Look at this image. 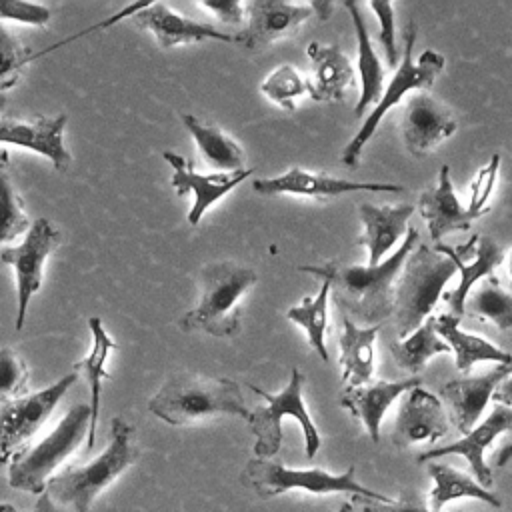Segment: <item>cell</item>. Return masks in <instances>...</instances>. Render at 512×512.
<instances>
[{"mask_svg":"<svg viewBox=\"0 0 512 512\" xmlns=\"http://www.w3.org/2000/svg\"><path fill=\"white\" fill-rule=\"evenodd\" d=\"M418 244V230L408 228L402 244L384 258L378 266L368 264H340L328 262L322 266H298L302 272L314 276H328L332 280V292L338 306L346 316L364 322L366 326L382 324L394 310V280L400 274L408 254Z\"/></svg>","mask_w":512,"mask_h":512,"instance_id":"obj_1","label":"cell"},{"mask_svg":"<svg viewBox=\"0 0 512 512\" xmlns=\"http://www.w3.org/2000/svg\"><path fill=\"white\" fill-rule=\"evenodd\" d=\"M148 410L172 426H188L218 414L248 420L240 384L230 378H206L190 372L174 374L148 400Z\"/></svg>","mask_w":512,"mask_h":512,"instance_id":"obj_2","label":"cell"},{"mask_svg":"<svg viewBox=\"0 0 512 512\" xmlns=\"http://www.w3.org/2000/svg\"><path fill=\"white\" fill-rule=\"evenodd\" d=\"M132 432L134 428L116 416L102 454L84 466H70L54 474L44 492L56 504H70L76 512H88L94 498L136 462L138 448L132 444Z\"/></svg>","mask_w":512,"mask_h":512,"instance_id":"obj_3","label":"cell"},{"mask_svg":"<svg viewBox=\"0 0 512 512\" xmlns=\"http://www.w3.org/2000/svg\"><path fill=\"white\" fill-rule=\"evenodd\" d=\"M256 272L236 262H214L200 272V302L186 312L178 326L184 332L202 330L226 338L240 330V300L254 286Z\"/></svg>","mask_w":512,"mask_h":512,"instance_id":"obj_4","label":"cell"},{"mask_svg":"<svg viewBox=\"0 0 512 512\" xmlns=\"http://www.w3.org/2000/svg\"><path fill=\"white\" fill-rule=\"evenodd\" d=\"M454 272L456 264L452 258L426 244H416L394 288L392 316L398 336L406 338L430 316Z\"/></svg>","mask_w":512,"mask_h":512,"instance_id":"obj_5","label":"cell"},{"mask_svg":"<svg viewBox=\"0 0 512 512\" xmlns=\"http://www.w3.org/2000/svg\"><path fill=\"white\" fill-rule=\"evenodd\" d=\"M90 404L72 406L40 442L22 448L10 460L8 484L14 490L42 494L54 470L82 444L88 434Z\"/></svg>","mask_w":512,"mask_h":512,"instance_id":"obj_6","label":"cell"},{"mask_svg":"<svg viewBox=\"0 0 512 512\" xmlns=\"http://www.w3.org/2000/svg\"><path fill=\"white\" fill-rule=\"evenodd\" d=\"M416 22H408L404 28V50H402V62L398 64L388 88L382 92L380 100L376 102L374 110L366 116V120L362 122L360 130L356 132V136L346 144L344 152H342V162L350 168H356L360 162V154L364 144L374 136L378 124L382 122L384 114L396 106L404 94H408L410 90H418V92H426L428 88H432L436 76L442 72L444 68V56L434 52V50H424L420 54V58L414 62L412 58V50H414V42H416Z\"/></svg>","mask_w":512,"mask_h":512,"instance_id":"obj_7","label":"cell"},{"mask_svg":"<svg viewBox=\"0 0 512 512\" xmlns=\"http://www.w3.org/2000/svg\"><path fill=\"white\" fill-rule=\"evenodd\" d=\"M302 386H304V376L296 368H292L290 382L278 394H270L254 384H248V388L252 392H256L258 396H262L266 400L264 406L250 410V416L246 420L256 438V442H254L256 458L268 460L280 450L284 416H292L300 422L302 434H304L306 456L308 458L316 456V452L320 448V434H318V428L312 422V416L308 414L306 404L302 400Z\"/></svg>","mask_w":512,"mask_h":512,"instance_id":"obj_8","label":"cell"},{"mask_svg":"<svg viewBox=\"0 0 512 512\" xmlns=\"http://www.w3.org/2000/svg\"><path fill=\"white\" fill-rule=\"evenodd\" d=\"M244 484H250L262 498H272L278 494H284L288 490H306L312 494H354L366 500H378V502H390V496L378 494L366 486H362L356 480V468L348 466L342 474H330L322 468H288L280 462L264 460V458H252L248 460L244 472H242Z\"/></svg>","mask_w":512,"mask_h":512,"instance_id":"obj_9","label":"cell"},{"mask_svg":"<svg viewBox=\"0 0 512 512\" xmlns=\"http://www.w3.org/2000/svg\"><path fill=\"white\" fill-rule=\"evenodd\" d=\"M76 380L78 374L70 372L44 390L4 402L0 406V466L28 446L32 436L50 418L56 404L70 390V386L76 384Z\"/></svg>","mask_w":512,"mask_h":512,"instance_id":"obj_10","label":"cell"},{"mask_svg":"<svg viewBox=\"0 0 512 512\" xmlns=\"http://www.w3.org/2000/svg\"><path fill=\"white\" fill-rule=\"evenodd\" d=\"M62 234L46 218H36L22 244L0 250V260L10 264L16 274L18 310H16V330L24 328L26 310L32 296L42 286V268L46 258L60 246Z\"/></svg>","mask_w":512,"mask_h":512,"instance_id":"obj_11","label":"cell"},{"mask_svg":"<svg viewBox=\"0 0 512 512\" xmlns=\"http://www.w3.org/2000/svg\"><path fill=\"white\" fill-rule=\"evenodd\" d=\"M252 188L264 196L294 194L308 198H336L350 192H402L404 186L388 182H352L330 174L308 172L304 168H290L274 178H260L252 182Z\"/></svg>","mask_w":512,"mask_h":512,"instance_id":"obj_12","label":"cell"},{"mask_svg":"<svg viewBox=\"0 0 512 512\" xmlns=\"http://www.w3.org/2000/svg\"><path fill=\"white\" fill-rule=\"evenodd\" d=\"M402 138L408 152L416 158L426 156L442 140L450 138L458 122L452 112L428 92H416L402 108Z\"/></svg>","mask_w":512,"mask_h":512,"instance_id":"obj_13","label":"cell"},{"mask_svg":"<svg viewBox=\"0 0 512 512\" xmlns=\"http://www.w3.org/2000/svg\"><path fill=\"white\" fill-rule=\"evenodd\" d=\"M68 122L66 114L54 118L34 114L30 118L4 116L0 118V144H14L46 156L58 172H66L70 166V152L64 146L62 134Z\"/></svg>","mask_w":512,"mask_h":512,"instance_id":"obj_14","label":"cell"},{"mask_svg":"<svg viewBox=\"0 0 512 512\" xmlns=\"http://www.w3.org/2000/svg\"><path fill=\"white\" fill-rule=\"evenodd\" d=\"M448 428V416L440 398L418 384L410 388L400 402L392 442L398 448H406L414 442H436L448 434Z\"/></svg>","mask_w":512,"mask_h":512,"instance_id":"obj_15","label":"cell"},{"mask_svg":"<svg viewBox=\"0 0 512 512\" xmlns=\"http://www.w3.org/2000/svg\"><path fill=\"white\" fill-rule=\"evenodd\" d=\"M162 156L174 168L172 188L176 190V194L178 196H182L186 192L194 194V204L188 212V222L192 226H196L202 220L204 212L214 202L224 198L232 188H236L240 182H244L254 172V168H248V170L244 168V170H238V172L198 174L194 170V164L188 158H184L176 152H168V150Z\"/></svg>","mask_w":512,"mask_h":512,"instance_id":"obj_16","label":"cell"},{"mask_svg":"<svg viewBox=\"0 0 512 512\" xmlns=\"http://www.w3.org/2000/svg\"><path fill=\"white\" fill-rule=\"evenodd\" d=\"M248 14V26L238 34V42L248 50H260L268 44L292 34L310 16H314L312 4H292L278 0H254L244 4Z\"/></svg>","mask_w":512,"mask_h":512,"instance_id":"obj_17","label":"cell"},{"mask_svg":"<svg viewBox=\"0 0 512 512\" xmlns=\"http://www.w3.org/2000/svg\"><path fill=\"white\" fill-rule=\"evenodd\" d=\"M508 430H512V408L496 402L492 412L480 424H476L468 434H464L454 444L422 452L418 456V462H430V460L446 456V454H460L468 460V466H470L472 474L476 476V482L480 486L488 488V486H492V472L484 460V452L496 440V436H500Z\"/></svg>","mask_w":512,"mask_h":512,"instance_id":"obj_18","label":"cell"},{"mask_svg":"<svg viewBox=\"0 0 512 512\" xmlns=\"http://www.w3.org/2000/svg\"><path fill=\"white\" fill-rule=\"evenodd\" d=\"M510 374L512 366L498 364L496 368L484 374L454 378L442 386L440 398L448 404L452 424L456 426L458 432L468 434L476 426L488 400L492 398V392Z\"/></svg>","mask_w":512,"mask_h":512,"instance_id":"obj_19","label":"cell"},{"mask_svg":"<svg viewBox=\"0 0 512 512\" xmlns=\"http://www.w3.org/2000/svg\"><path fill=\"white\" fill-rule=\"evenodd\" d=\"M132 22L138 28L152 32L160 48H172L178 44L202 42V40L238 42V36L222 32L216 26L186 18L162 2L142 4V8L132 14Z\"/></svg>","mask_w":512,"mask_h":512,"instance_id":"obj_20","label":"cell"},{"mask_svg":"<svg viewBox=\"0 0 512 512\" xmlns=\"http://www.w3.org/2000/svg\"><path fill=\"white\" fill-rule=\"evenodd\" d=\"M418 208L422 218L428 222V232L434 242H438L442 236L450 232L470 230L472 220L488 214V212H472L460 204L452 186L450 166L446 164L438 172V184L420 194Z\"/></svg>","mask_w":512,"mask_h":512,"instance_id":"obj_21","label":"cell"},{"mask_svg":"<svg viewBox=\"0 0 512 512\" xmlns=\"http://www.w3.org/2000/svg\"><path fill=\"white\" fill-rule=\"evenodd\" d=\"M420 378L412 376L406 380H396V382H368L362 386H346L340 394V404L354 416L358 418L370 436L374 444L380 442V422L386 414V410L392 406L396 398L406 394L410 388L418 386Z\"/></svg>","mask_w":512,"mask_h":512,"instance_id":"obj_22","label":"cell"},{"mask_svg":"<svg viewBox=\"0 0 512 512\" xmlns=\"http://www.w3.org/2000/svg\"><path fill=\"white\" fill-rule=\"evenodd\" d=\"M358 214L364 224V234L356 240V244L368 248V266H378L384 262V256L398 244V240L406 236V222L414 214V206H374L364 202L358 206Z\"/></svg>","mask_w":512,"mask_h":512,"instance_id":"obj_23","label":"cell"},{"mask_svg":"<svg viewBox=\"0 0 512 512\" xmlns=\"http://www.w3.org/2000/svg\"><path fill=\"white\" fill-rule=\"evenodd\" d=\"M434 250H438L440 254L452 258V262L456 264V270L460 272V282L458 286L452 290V292H446L442 294V298L446 300V304L452 308L450 314L454 316H462L464 314V304H466V298L468 294L472 292V286H476L480 280L492 276L494 268L502 262L504 254H502V248L496 244L494 238L490 236H478V242H476V250H474V260L472 262H466L462 260L456 250L452 246H446V244H440L436 242Z\"/></svg>","mask_w":512,"mask_h":512,"instance_id":"obj_24","label":"cell"},{"mask_svg":"<svg viewBox=\"0 0 512 512\" xmlns=\"http://www.w3.org/2000/svg\"><path fill=\"white\" fill-rule=\"evenodd\" d=\"M308 58L312 60L314 82H310V98L316 102H336L342 100L346 90L354 84V68L348 56L336 46H322L310 42Z\"/></svg>","mask_w":512,"mask_h":512,"instance_id":"obj_25","label":"cell"},{"mask_svg":"<svg viewBox=\"0 0 512 512\" xmlns=\"http://www.w3.org/2000/svg\"><path fill=\"white\" fill-rule=\"evenodd\" d=\"M380 332L376 326H356L352 318L342 316V332L338 338L340 344V366L342 382L348 386L368 384L374 372V342Z\"/></svg>","mask_w":512,"mask_h":512,"instance_id":"obj_26","label":"cell"},{"mask_svg":"<svg viewBox=\"0 0 512 512\" xmlns=\"http://www.w3.org/2000/svg\"><path fill=\"white\" fill-rule=\"evenodd\" d=\"M88 328L92 334V348L86 358L74 364V370L84 374L90 388V424L86 434V450H92L96 442V422L100 416V394H102L100 382L110 378V372L106 370V360H108V354L116 348V342L108 336L100 318L96 316L88 318Z\"/></svg>","mask_w":512,"mask_h":512,"instance_id":"obj_27","label":"cell"},{"mask_svg":"<svg viewBox=\"0 0 512 512\" xmlns=\"http://www.w3.org/2000/svg\"><path fill=\"white\" fill-rule=\"evenodd\" d=\"M436 332L450 346L456 358V368L466 374L476 362H498L512 366V354L490 344L482 336L460 330V318L454 314L436 316Z\"/></svg>","mask_w":512,"mask_h":512,"instance_id":"obj_28","label":"cell"},{"mask_svg":"<svg viewBox=\"0 0 512 512\" xmlns=\"http://www.w3.org/2000/svg\"><path fill=\"white\" fill-rule=\"evenodd\" d=\"M344 8L350 12L354 32H356V48H358V72H360V98L354 106V114L360 116L372 102H378L382 96V80L384 70L372 48V40L360 12V6L352 0L344 2Z\"/></svg>","mask_w":512,"mask_h":512,"instance_id":"obj_29","label":"cell"},{"mask_svg":"<svg viewBox=\"0 0 512 512\" xmlns=\"http://www.w3.org/2000/svg\"><path fill=\"white\" fill-rule=\"evenodd\" d=\"M182 124L192 134L206 164L218 172L244 170V150L218 126L206 124L192 114H180Z\"/></svg>","mask_w":512,"mask_h":512,"instance_id":"obj_30","label":"cell"},{"mask_svg":"<svg viewBox=\"0 0 512 512\" xmlns=\"http://www.w3.org/2000/svg\"><path fill=\"white\" fill-rule=\"evenodd\" d=\"M428 474L434 480V488L430 490V510L440 512L450 500L456 498H474L480 502H486L494 508L502 506V500L492 494L488 488L480 486L472 476L448 466V464H430Z\"/></svg>","mask_w":512,"mask_h":512,"instance_id":"obj_31","label":"cell"},{"mask_svg":"<svg viewBox=\"0 0 512 512\" xmlns=\"http://www.w3.org/2000/svg\"><path fill=\"white\" fill-rule=\"evenodd\" d=\"M396 364L408 372H420L436 354L452 352L436 332V316H428L410 336L390 342Z\"/></svg>","mask_w":512,"mask_h":512,"instance_id":"obj_32","label":"cell"},{"mask_svg":"<svg viewBox=\"0 0 512 512\" xmlns=\"http://www.w3.org/2000/svg\"><path fill=\"white\" fill-rule=\"evenodd\" d=\"M322 286L316 296H306L298 306H292L286 312V318L306 330L308 344L318 356L326 362V326H328V296L332 292V280L328 276H320Z\"/></svg>","mask_w":512,"mask_h":512,"instance_id":"obj_33","label":"cell"},{"mask_svg":"<svg viewBox=\"0 0 512 512\" xmlns=\"http://www.w3.org/2000/svg\"><path fill=\"white\" fill-rule=\"evenodd\" d=\"M464 312L480 320L492 322L498 330L512 328V294L506 292L492 274L480 280L474 292L468 294Z\"/></svg>","mask_w":512,"mask_h":512,"instance_id":"obj_34","label":"cell"},{"mask_svg":"<svg viewBox=\"0 0 512 512\" xmlns=\"http://www.w3.org/2000/svg\"><path fill=\"white\" fill-rule=\"evenodd\" d=\"M30 218L24 212V200L14 188L10 176L0 170V244L28 232Z\"/></svg>","mask_w":512,"mask_h":512,"instance_id":"obj_35","label":"cell"},{"mask_svg":"<svg viewBox=\"0 0 512 512\" xmlns=\"http://www.w3.org/2000/svg\"><path fill=\"white\" fill-rule=\"evenodd\" d=\"M260 90L274 104L286 108L288 112H294V100L302 94L310 96V82L302 78L294 66L284 64L262 82Z\"/></svg>","mask_w":512,"mask_h":512,"instance_id":"obj_36","label":"cell"},{"mask_svg":"<svg viewBox=\"0 0 512 512\" xmlns=\"http://www.w3.org/2000/svg\"><path fill=\"white\" fill-rule=\"evenodd\" d=\"M30 60H32V54L20 42V38L0 24V94L18 84V80L22 78L24 66Z\"/></svg>","mask_w":512,"mask_h":512,"instance_id":"obj_37","label":"cell"},{"mask_svg":"<svg viewBox=\"0 0 512 512\" xmlns=\"http://www.w3.org/2000/svg\"><path fill=\"white\" fill-rule=\"evenodd\" d=\"M28 376L30 372L24 358L8 346L0 348V402L2 404L16 400L26 390Z\"/></svg>","mask_w":512,"mask_h":512,"instance_id":"obj_38","label":"cell"},{"mask_svg":"<svg viewBox=\"0 0 512 512\" xmlns=\"http://www.w3.org/2000/svg\"><path fill=\"white\" fill-rule=\"evenodd\" d=\"M498 168H500V156L494 154L490 158V162L478 170L474 182L470 184L472 198H470L468 210H472V212H488L490 210L488 208V198H490V194L494 190Z\"/></svg>","mask_w":512,"mask_h":512,"instance_id":"obj_39","label":"cell"},{"mask_svg":"<svg viewBox=\"0 0 512 512\" xmlns=\"http://www.w3.org/2000/svg\"><path fill=\"white\" fill-rule=\"evenodd\" d=\"M360 504V512H434L428 508L424 496L416 490H404L398 500L390 502H378V500H366L356 496Z\"/></svg>","mask_w":512,"mask_h":512,"instance_id":"obj_40","label":"cell"},{"mask_svg":"<svg viewBox=\"0 0 512 512\" xmlns=\"http://www.w3.org/2000/svg\"><path fill=\"white\" fill-rule=\"evenodd\" d=\"M378 22H380V44L390 68L398 66V48H396V24H394V4L390 2H370Z\"/></svg>","mask_w":512,"mask_h":512,"instance_id":"obj_41","label":"cell"},{"mask_svg":"<svg viewBox=\"0 0 512 512\" xmlns=\"http://www.w3.org/2000/svg\"><path fill=\"white\" fill-rule=\"evenodd\" d=\"M0 20H16L24 24L44 26L50 20V8L18 0H0Z\"/></svg>","mask_w":512,"mask_h":512,"instance_id":"obj_42","label":"cell"},{"mask_svg":"<svg viewBox=\"0 0 512 512\" xmlns=\"http://www.w3.org/2000/svg\"><path fill=\"white\" fill-rule=\"evenodd\" d=\"M200 6L210 10L224 24H240L246 14V6L238 0H202Z\"/></svg>","mask_w":512,"mask_h":512,"instance_id":"obj_43","label":"cell"},{"mask_svg":"<svg viewBox=\"0 0 512 512\" xmlns=\"http://www.w3.org/2000/svg\"><path fill=\"white\" fill-rule=\"evenodd\" d=\"M492 400L498 404H504L508 408H512V374L508 378H504L496 390L492 392Z\"/></svg>","mask_w":512,"mask_h":512,"instance_id":"obj_44","label":"cell"},{"mask_svg":"<svg viewBox=\"0 0 512 512\" xmlns=\"http://www.w3.org/2000/svg\"><path fill=\"white\" fill-rule=\"evenodd\" d=\"M32 512H62V510L58 508V504H56L46 492H42V494L38 496V500H36Z\"/></svg>","mask_w":512,"mask_h":512,"instance_id":"obj_45","label":"cell"},{"mask_svg":"<svg viewBox=\"0 0 512 512\" xmlns=\"http://www.w3.org/2000/svg\"><path fill=\"white\" fill-rule=\"evenodd\" d=\"M312 8L320 20H326L332 12V2H312Z\"/></svg>","mask_w":512,"mask_h":512,"instance_id":"obj_46","label":"cell"},{"mask_svg":"<svg viewBox=\"0 0 512 512\" xmlns=\"http://www.w3.org/2000/svg\"><path fill=\"white\" fill-rule=\"evenodd\" d=\"M8 152L4 148H0V170H4L8 166Z\"/></svg>","mask_w":512,"mask_h":512,"instance_id":"obj_47","label":"cell"},{"mask_svg":"<svg viewBox=\"0 0 512 512\" xmlns=\"http://www.w3.org/2000/svg\"><path fill=\"white\" fill-rule=\"evenodd\" d=\"M0 512H18V510H16L12 504H8V502H2V504H0Z\"/></svg>","mask_w":512,"mask_h":512,"instance_id":"obj_48","label":"cell"},{"mask_svg":"<svg viewBox=\"0 0 512 512\" xmlns=\"http://www.w3.org/2000/svg\"><path fill=\"white\" fill-rule=\"evenodd\" d=\"M338 512H354V506L350 502H344V504H340Z\"/></svg>","mask_w":512,"mask_h":512,"instance_id":"obj_49","label":"cell"},{"mask_svg":"<svg viewBox=\"0 0 512 512\" xmlns=\"http://www.w3.org/2000/svg\"><path fill=\"white\" fill-rule=\"evenodd\" d=\"M508 272H510V276H512V250H510V254H508Z\"/></svg>","mask_w":512,"mask_h":512,"instance_id":"obj_50","label":"cell"},{"mask_svg":"<svg viewBox=\"0 0 512 512\" xmlns=\"http://www.w3.org/2000/svg\"><path fill=\"white\" fill-rule=\"evenodd\" d=\"M4 104H6V98H4V96H2V94H0V108H2V106H4Z\"/></svg>","mask_w":512,"mask_h":512,"instance_id":"obj_51","label":"cell"}]
</instances>
